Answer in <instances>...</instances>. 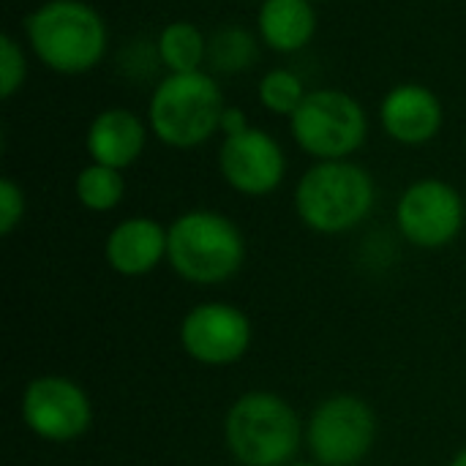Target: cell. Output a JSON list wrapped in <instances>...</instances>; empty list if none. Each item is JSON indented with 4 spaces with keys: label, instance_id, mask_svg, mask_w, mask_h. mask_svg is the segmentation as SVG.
I'll list each match as a JSON object with an SVG mask.
<instances>
[{
    "label": "cell",
    "instance_id": "6da1fadb",
    "mask_svg": "<svg viewBox=\"0 0 466 466\" xmlns=\"http://www.w3.org/2000/svg\"><path fill=\"white\" fill-rule=\"evenodd\" d=\"M25 38L38 63L63 76L93 71L109 49L104 16L85 0H44L27 14Z\"/></svg>",
    "mask_w": 466,
    "mask_h": 466
},
{
    "label": "cell",
    "instance_id": "7a4b0ae2",
    "mask_svg": "<svg viewBox=\"0 0 466 466\" xmlns=\"http://www.w3.org/2000/svg\"><path fill=\"white\" fill-rule=\"evenodd\" d=\"M295 213L317 235H344L360 227L377 202V186L366 167L352 158L317 161L295 186Z\"/></svg>",
    "mask_w": 466,
    "mask_h": 466
},
{
    "label": "cell",
    "instance_id": "3957f363",
    "mask_svg": "<svg viewBox=\"0 0 466 466\" xmlns=\"http://www.w3.org/2000/svg\"><path fill=\"white\" fill-rule=\"evenodd\" d=\"M224 442L240 466H287L306 442V426L284 396L248 390L227 410Z\"/></svg>",
    "mask_w": 466,
    "mask_h": 466
},
{
    "label": "cell",
    "instance_id": "277c9868",
    "mask_svg": "<svg viewBox=\"0 0 466 466\" xmlns=\"http://www.w3.org/2000/svg\"><path fill=\"white\" fill-rule=\"evenodd\" d=\"M167 262L188 284H227L243 270L246 238L240 227L218 210H186L169 227Z\"/></svg>",
    "mask_w": 466,
    "mask_h": 466
},
{
    "label": "cell",
    "instance_id": "5b68a950",
    "mask_svg": "<svg viewBox=\"0 0 466 466\" xmlns=\"http://www.w3.org/2000/svg\"><path fill=\"white\" fill-rule=\"evenodd\" d=\"M224 93L213 74H167L150 93L147 126L153 137L172 150H191L218 134Z\"/></svg>",
    "mask_w": 466,
    "mask_h": 466
},
{
    "label": "cell",
    "instance_id": "8992f818",
    "mask_svg": "<svg viewBox=\"0 0 466 466\" xmlns=\"http://www.w3.org/2000/svg\"><path fill=\"white\" fill-rule=\"evenodd\" d=\"M295 145L317 161L352 158L369 137L363 104L336 87L309 90L303 104L289 117Z\"/></svg>",
    "mask_w": 466,
    "mask_h": 466
},
{
    "label": "cell",
    "instance_id": "52a82bcc",
    "mask_svg": "<svg viewBox=\"0 0 466 466\" xmlns=\"http://www.w3.org/2000/svg\"><path fill=\"white\" fill-rule=\"evenodd\" d=\"M377 415L369 401L352 393L328 396L306 423V448L322 466H358L374 448Z\"/></svg>",
    "mask_w": 466,
    "mask_h": 466
},
{
    "label": "cell",
    "instance_id": "ba28073f",
    "mask_svg": "<svg viewBox=\"0 0 466 466\" xmlns=\"http://www.w3.org/2000/svg\"><path fill=\"white\" fill-rule=\"evenodd\" d=\"M19 415L27 431L52 445H68L93 426V404L87 390L63 374H44L25 385Z\"/></svg>",
    "mask_w": 466,
    "mask_h": 466
},
{
    "label": "cell",
    "instance_id": "9c48e42d",
    "mask_svg": "<svg viewBox=\"0 0 466 466\" xmlns=\"http://www.w3.org/2000/svg\"><path fill=\"white\" fill-rule=\"evenodd\" d=\"M466 221L464 197L440 177H423L404 188L396 205V227L407 243L423 251L451 246Z\"/></svg>",
    "mask_w": 466,
    "mask_h": 466
},
{
    "label": "cell",
    "instance_id": "30bf717a",
    "mask_svg": "<svg viewBox=\"0 0 466 466\" xmlns=\"http://www.w3.org/2000/svg\"><path fill=\"white\" fill-rule=\"evenodd\" d=\"M183 352L208 369H227L246 358L251 350L254 328L243 309L224 300H205L186 311L180 319Z\"/></svg>",
    "mask_w": 466,
    "mask_h": 466
},
{
    "label": "cell",
    "instance_id": "8fae6325",
    "mask_svg": "<svg viewBox=\"0 0 466 466\" xmlns=\"http://www.w3.org/2000/svg\"><path fill=\"white\" fill-rule=\"evenodd\" d=\"M218 172L224 183L243 197H268L287 177V156L279 139L248 126L235 137H224L218 147Z\"/></svg>",
    "mask_w": 466,
    "mask_h": 466
},
{
    "label": "cell",
    "instance_id": "7c38bea8",
    "mask_svg": "<svg viewBox=\"0 0 466 466\" xmlns=\"http://www.w3.org/2000/svg\"><path fill=\"white\" fill-rule=\"evenodd\" d=\"M380 123L393 142L418 147L431 142L442 131L445 109L431 87L420 82H404L388 90V96L382 98Z\"/></svg>",
    "mask_w": 466,
    "mask_h": 466
},
{
    "label": "cell",
    "instance_id": "4fadbf2b",
    "mask_svg": "<svg viewBox=\"0 0 466 466\" xmlns=\"http://www.w3.org/2000/svg\"><path fill=\"white\" fill-rule=\"evenodd\" d=\"M169 248V229L147 216H131L117 221L104 243L106 265L123 279L150 276L164 259Z\"/></svg>",
    "mask_w": 466,
    "mask_h": 466
},
{
    "label": "cell",
    "instance_id": "5bb4252c",
    "mask_svg": "<svg viewBox=\"0 0 466 466\" xmlns=\"http://www.w3.org/2000/svg\"><path fill=\"white\" fill-rule=\"evenodd\" d=\"M150 126L126 106L101 109L85 134V147L93 164H104L112 169H128L139 161L147 145Z\"/></svg>",
    "mask_w": 466,
    "mask_h": 466
},
{
    "label": "cell",
    "instance_id": "9a60e30c",
    "mask_svg": "<svg viewBox=\"0 0 466 466\" xmlns=\"http://www.w3.org/2000/svg\"><path fill=\"white\" fill-rule=\"evenodd\" d=\"M317 33V8L309 0H262L257 35L273 52H300Z\"/></svg>",
    "mask_w": 466,
    "mask_h": 466
},
{
    "label": "cell",
    "instance_id": "2e32d148",
    "mask_svg": "<svg viewBox=\"0 0 466 466\" xmlns=\"http://www.w3.org/2000/svg\"><path fill=\"white\" fill-rule=\"evenodd\" d=\"M156 57L167 74H191L202 71L208 63V35L186 19L164 25L156 38Z\"/></svg>",
    "mask_w": 466,
    "mask_h": 466
},
{
    "label": "cell",
    "instance_id": "e0dca14e",
    "mask_svg": "<svg viewBox=\"0 0 466 466\" xmlns=\"http://www.w3.org/2000/svg\"><path fill=\"white\" fill-rule=\"evenodd\" d=\"M259 57V35L246 27L224 25L208 35V66L218 74L248 71Z\"/></svg>",
    "mask_w": 466,
    "mask_h": 466
},
{
    "label": "cell",
    "instance_id": "ac0fdd59",
    "mask_svg": "<svg viewBox=\"0 0 466 466\" xmlns=\"http://www.w3.org/2000/svg\"><path fill=\"white\" fill-rule=\"evenodd\" d=\"M76 202L90 213H109L115 210L126 197V177L120 169L104 167V164H87L79 169L74 180Z\"/></svg>",
    "mask_w": 466,
    "mask_h": 466
},
{
    "label": "cell",
    "instance_id": "d6986e66",
    "mask_svg": "<svg viewBox=\"0 0 466 466\" xmlns=\"http://www.w3.org/2000/svg\"><path fill=\"white\" fill-rule=\"evenodd\" d=\"M306 96H309V90H306L303 79L292 68H270L259 79V87H257L259 104L268 112L284 115V117H292Z\"/></svg>",
    "mask_w": 466,
    "mask_h": 466
},
{
    "label": "cell",
    "instance_id": "ffe728a7",
    "mask_svg": "<svg viewBox=\"0 0 466 466\" xmlns=\"http://www.w3.org/2000/svg\"><path fill=\"white\" fill-rule=\"evenodd\" d=\"M25 76H27L25 49L11 33H3L0 35V96H3V101L14 98L22 90Z\"/></svg>",
    "mask_w": 466,
    "mask_h": 466
},
{
    "label": "cell",
    "instance_id": "44dd1931",
    "mask_svg": "<svg viewBox=\"0 0 466 466\" xmlns=\"http://www.w3.org/2000/svg\"><path fill=\"white\" fill-rule=\"evenodd\" d=\"M27 202H25V191L16 180L3 177L0 180V235L8 238L25 218Z\"/></svg>",
    "mask_w": 466,
    "mask_h": 466
},
{
    "label": "cell",
    "instance_id": "7402d4cb",
    "mask_svg": "<svg viewBox=\"0 0 466 466\" xmlns=\"http://www.w3.org/2000/svg\"><path fill=\"white\" fill-rule=\"evenodd\" d=\"M248 128V117H246V112L240 109V106H224V115H221V126H218V131L224 134V137H235V134H240V131H246Z\"/></svg>",
    "mask_w": 466,
    "mask_h": 466
},
{
    "label": "cell",
    "instance_id": "603a6c76",
    "mask_svg": "<svg viewBox=\"0 0 466 466\" xmlns=\"http://www.w3.org/2000/svg\"><path fill=\"white\" fill-rule=\"evenodd\" d=\"M451 466H466V448H461V451H459V453L453 456Z\"/></svg>",
    "mask_w": 466,
    "mask_h": 466
},
{
    "label": "cell",
    "instance_id": "cb8c5ba5",
    "mask_svg": "<svg viewBox=\"0 0 466 466\" xmlns=\"http://www.w3.org/2000/svg\"><path fill=\"white\" fill-rule=\"evenodd\" d=\"M287 466H322V464H317V461H292V464H287Z\"/></svg>",
    "mask_w": 466,
    "mask_h": 466
},
{
    "label": "cell",
    "instance_id": "d4e9b609",
    "mask_svg": "<svg viewBox=\"0 0 466 466\" xmlns=\"http://www.w3.org/2000/svg\"><path fill=\"white\" fill-rule=\"evenodd\" d=\"M309 3H314V5H317V3H330V0H309Z\"/></svg>",
    "mask_w": 466,
    "mask_h": 466
},
{
    "label": "cell",
    "instance_id": "484cf974",
    "mask_svg": "<svg viewBox=\"0 0 466 466\" xmlns=\"http://www.w3.org/2000/svg\"><path fill=\"white\" fill-rule=\"evenodd\" d=\"M259 3H262V0H259Z\"/></svg>",
    "mask_w": 466,
    "mask_h": 466
}]
</instances>
